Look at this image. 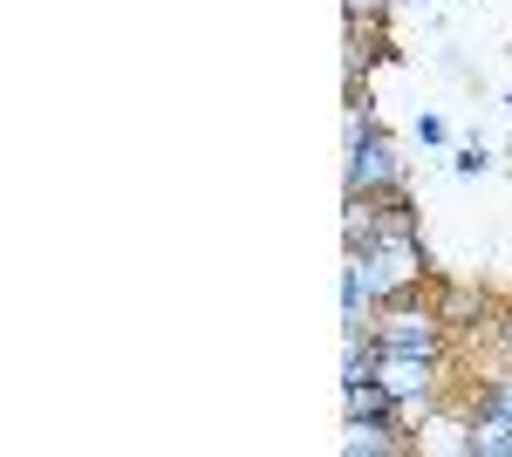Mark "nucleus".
I'll list each match as a JSON object with an SVG mask.
<instances>
[{"label":"nucleus","instance_id":"nucleus-1","mask_svg":"<svg viewBox=\"0 0 512 457\" xmlns=\"http://www.w3.org/2000/svg\"><path fill=\"white\" fill-rule=\"evenodd\" d=\"M369 335H376V348H396V355H444V348H451V321H444L437 301H424V287H417V294L376 301Z\"/></svg>","mask_w":512,"mask_h":457},{"label":"nucleus","instance_id":"nucleus-2","mask_svg":"<svg viewBox=\"0 0 512 457\" xmlns=\"http://www.w3.org/2000/svg\"><path fill=\"white\" fill-rule=\"evenodd\" d=\"M355 267L369 280V294L376 301H396V294H417L424 287V232H376L362 253H355Z\"/></svg>","mask_w":512,"mask_h":457},{"label":"nucleus","instance_id":"nucleus-3","mask_svg":"<svg viewBox=\"0 0 512 457\" xmlns=\"http://www.w3.org/2000/svg\"><path fill=\"white\" fill-rule=\"evenodd\" d=\"M342 151H349V171H342L349 191H369V198H376V191L403 185V144H396L383 123H369L355 144H342Z\"/></svg>","mask_w":512,"mask_h":457},{"label":"nucleus","instance_id":"nucleus-4","mask_svg":"<svg viewBox=\"0 0 512 457\" xmlns=\"http://www.w3.org/2000/svg\"><path fill=\"white\" fill-rule=\"evenodd\" d=\"M369 376L390 389L396 403H437L444 389V355H396V348H376V369Z\"/></svg>","mask_w":512,"mask_h":457},{"label":"nucleus","instance_id":"nucleus-5","mask_svg":"<svg viewBox=\"0 0 512 457\" xmlns=\"http://www.w3.org/2000/svg\"><path fill=\"white\" fill-rule=\"evenodd\" d=\"M410 444L417 437L396 417H342V451L349 457H396V451H410Z\"/></svg>","mask_w":512,"mask_h":457},{"label":"nucleus","instance_id":"nucleus-6","mask_svg":"<svg viewBox=\"0 0 512 457\" xmlns=\"http://www.w3.org/2000/svg\"><path fill=\"white\" fill-rule=\"evenodd\" d=\"M465 457H512V417L506 410H465Z\"/></svg>","mask_w":512,"mask_h":457},{"label":"nucleus","instance_id":"nucleus-7","mask_svg":"<svg viewBox=\"0 0 512 457\" xmlns=\"http://www.w3.org/2000/svg\"><path fill=\"white\" fill-rule=\"evenodd\" d=\"M437 314H444L451 335H458V328H472V314H485V301H478L472 287H444V294H437Z\"/></svg>","mask_w":512,"mask_h":457},{"label":"nucleus","instance_id":"nucleus-8","mask_svg":"<svg viewBox=\"0 0 512 457\" xmlns=\"http://www.w3.org/2000/svg\"><path fill=\"white\" fill-rule=\"evenodd\" d=\"M451 171H458V178H492V151H485V144H458V151H451Z\"/></svg>","mask_w":512,"mask_h":457},{"label":"nucleus","instance_id":"nucleus-9","mask_svg":"<svg viewBox=\"0 0 512 457\" xmlns=\"http://www.w3.org/2000/svg\"><path fill=\"white\" fill-rule=\"evenodd\" d=\"M410 137H417L424 151H444V144H451V123H444L437 110H417V123H410Z\"/></svg>","mask_w":512,"mask_h":457},{"label":"nucleus","instance_id":"nucleus-10","mask_svg":"<svg viewBox=\"0 0 512 457\" xmlns=\"http://www.w3.org/2000/svg\"><path fill=\"white\" fill-rule=\"evenodd\" d=\"M492 335H499V348H506V362H512V307H499V321H492Z\"/></svg>","mask_w":512,"mask_h":457},{"label":"nucleus","instance_id":"nucleus-11","mask_svg":"<svg viewBox=\"0 0 512 457\" xmlns=\"http://www.w3.org/2000/svg\"><path fill=\"white\" fill-rule=\"evenodd\" d=\"M383 7H390V0H349V14H355V21H362V14H369V21H383Z\"/></svg>","mask_w":512,"mask_h":457}]
</instances>
